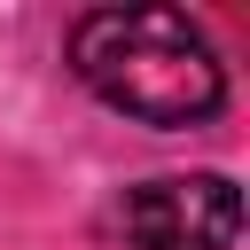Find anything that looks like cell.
I'll use <instances>...</instances> for the list:
<instances>
[{
  "label": "cell",
  "instance_id": "obj_1",
  "mask_svg": "<svg viewBox=\"0 0 250 250\" xmlns=\"http://www.w3.org/2000/svg\"><path fill=\"white\" fill-rule=\"evenodd\" d=\"M70 70L141 125H203L227 109V62L188 8H94L70 23Z\"/></svg>",
  "mask_w": 250,
  "mask_h": 250
},
{
  "label": "cell",
  "instance_id": "obj_2",
  "mask_svg": "<svg viewBox=\"0 0 250 250\" xmlns=\"http://www.w3.org/2000/svg\"><path fill=\"white\" fill-rule=\"evenodd\" d=\"M117 234L133 250H234L242 234V195L227 172H172L141 180L117 203Z\"/></svg>",
  "mask_w": 250,
  "mask_h": 250
}]
</instances>
